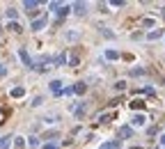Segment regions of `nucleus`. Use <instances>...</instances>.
<instances>
[{"instance_id": "obj_14", "label": "nucleus", "mask_w": 165, "mask_h": 149, "mask_svg": "<svg viewBox=\"0 0 165 149\" xmlns=\"http://www.w3.org/2000/svg\"><path fill=\"white\" fill-rule=\"evenodd\" d=\"M53 62H55V67H64L67 57H64V55H57V57H53Z\"/></svg>"}, {"instance_id": "obj_15", "label": "nucleus", "mask_w": 165, "mask_h": 149, "mask_svg": "<svg viewBox=\"0 0 165 149\" xmlns=\"http://www.w3.org/2000/svg\"><path fill=\"white\" fill-rule=\"evenodd\" d=\"M142 106H145V101H140V99H135V101H133V103H131V108H133V110H140V108H142Z\"/></svg>"}, {"instance_id": "obj_16", "label": "nucleus", "mask_w": 165, "mask_h": 149, "mask_svg": "<svg viewBox=\"0 0 165 149\" xmlns=\"http://www.w3.org/2000/svg\"><path fill=\"white\" fill-rule=\"evenodd\" d=\"M105 57H108V60H117L119 53H117V51H105Z\"/></svg>"}, {"instance_id": "obj_17", "label": "nucleus", "mask_w": 165, "mask_h": 149, "mask_svg": "<svg viewBox=\"0 0 165 149\" xmlns=\"http://www.w3.org/2000/svg\"><path fill=\"white\" fill-rule=\"evenodd\" d=\"M9 30H14V32H21V25H19L16 21H11V23H9Z\"/></svg>"}, {"instance_id": "obj_11", "label": "nucleus", "mask_w": 165, "mask_h": 149, "mask_svg": "<svg viewBox=\"0 0 165 149\" xmlns=\"http://www.w3.org/2000/svg\"><path fill=\"white\" fill-rule=\"evenodd\" d=\"M23 94H25V89H23V87H14V89H11V97H14V99H21Z\"/></svg>"}, {"instance_id": "obj_28", "label": "nucleus", "mask_w": 165, "mask_h": 149, "mask_svg": "<svg viewBox=\"0 0 165 149\" xmlns=\"http://www.w3.org/2000/svg\"><path fill=\"white\" fill-rule=\"evenodd\" d=\"M69 62H71V67H76V64H78V57L71 55V57H69Z\"/></svg>"}, {"instance_id": "obj_1", "label": "nucleus", "mask_w": 165, "mask_h": 149, "mask_svg": "<svg viewBox=\"0 0 165 149\" xmlns=\"http://www.w3.org/2000/svg\"><path fill=\"white\" fill-rule=\"evenodd\" d=\"M19 57L23 60V64H25V67H30V69L34 67V60L30 57V53H28L25 48H19Z\"/></svg>"}, {"instance_id": "obj_32", "label": "nucleus", "mask_w": 165, "mask_h": 149, "mask_svg": "<svg viewBox=\"0 0 165 149\" xmlns=\"http://www.w3.org/2000/svg\"><path fill=\"white\" fill-rule=\"evenodd\" d=\"M0 32H2V30H0Z\"/></svg>"}, {"instance_id": "obj_8", "label": "nucleus", "mask_w": 165, "mask_h": 149, "mask_svg": "<svg viewBox=\"0 0 165 149\" xmlns=\"http://www.w3.org/2000/svg\"><path fill=\"white\" fill-rule=\"evenodd\" d=\"M119 135H122V138H131V135H133V129H131V126H122V129H119Z\"/></svg>"}, {"instance_id": "obj_4", "label": "nucleus", "mask_w": 165, "mask_h": 149, "mask_svg": "<svg viewBox=\"0 0 165 149\" xmlns=\"http://www.w3.org/2000/svg\"><path fill=\"white\" fill-rule=\"evenodd\" d=\"M71 7H74L76 14H85V11H87V5H85V2H74Z\"/></svg>"}, {"instance_id": "obj_7", "label": "nucleus", "mask_w": 165, "mask_h": 149, "mask_svg": "<svg viewBox=\"0 0 165 149\" xmlns=\"http://www.w3.org/2000/svg\"><path fill=\"white\" fill-rule=\"evenodd\" d=\"M145 122H147L145 115H135L133 117V126H145Z\"/></svg>"}, {"instance_id": "obj_23", "label": "nucleus", "mask_w": 165, "mask_h": 149, "mask_svg": "<svg viewBox=\"0 0 165 149\" xmlns=\"http://www.w3.org/2000/svg\"><path fill=\"white\" fill-rule=\"evenodd\" d=\"M110 5H113V7H124V5H126V2H124V0H113V2H110Z\"/></svg>"}, {"instance_id": "obj_22", "label": "nucleus", "mask_w": 165, "mask_h": 149, "mask_svg": "<svg viewBox=\"0 0 165 149\" xmlns=\"http://www.w3.org/2000/svg\"><path fill=\"white\" fill-rule=\"evenodd\" d=\"M28 145L34 149V147H39V140H37V138H30V140H28Z\"/></svg>"}, {"instance_id": "obj_6", "label": "nucleus", "mask_w": 165, "mask_h": 149, "mask_svg": "<svg viewBox=\"0 0 165 149\" xmlns=\"http://www.w3.org/2000/svg\"><path fill=\"white\" fill-rule=\"evenodd\" d=\"M51 89H53V94H62V80H53Z\"/></svg>"}, {"instance_id": "obj_9", "label": "nucleus", "mask_w": 165, "mask_h": 149, "mask_svg": "<svg viewBox=\"0 0 165 149\" xmlns=\"http://www.w3.org/2000/svg\"><path fill=\"white\" fill-rule=\"evenodd\" d=\"M85 89H87L85 83H76V85H74V92L76 94H85Z\"/></svg>"}, {"instance_id": "obj_20", "label": "nucleus", "mask_w": 165, "mask_h": 149, "mask_svg": "<svg viewBox=\"0 0 165 149\" xmlns=\"http://www.w3.org/2000/svg\"><path fill=\"white\" fill-rule=\"evenodd\" d=\"M7 19H11V21H16V9H7Z\"/></svg>"}, {"instance_id": "obj_30", "label": "nucleus", "mask_w": 165, "mask_h": 149, "mask_svg": "<svg viewBox=\"0 0 165 149\" xmlns=\"http://www.w3.org/2000/svg\"><path fill=\"white\" fill-rule=\"evenodd\" d=\"M161 145L165 147V135H161Z\"/></svg>"}, {"instance_id": "obj_18", "label": "nucleus", "mask_w": 165, "mask_h": 149, "mask_svg": "<svg viewBox=\"0 0 165 149\" xmlns=\"http://www.w3.org/2000/svg\"><path fill=\"white\" fill-rule=\"evenodd\" d=\"M23 145H25V142H23L21 138H14V147L16 149H23Z\"/></svg>"}, {"instance_id": "obj_27", "label": "nucleus", "mask_w": 165, "mask_h": 149, "mask_svg": "<svg viewBox=\"0 0 165 149\" xmlns=\"http://www.w3.org/2000/svg\"><path fill=\"white\" fill-rule=\"evenodd\" d=\"M44 149H57V145H55V142H46Z\"/></svg>"}, {"instance_id": "obj_3", "label": "nucleus", "mask_w": 165, "mask_h": 149, "mask_svg": "<svg viewBox=\"0 0 165 149\" xmlns=\"http://www.w3.org/2000/svg\"><path fill=\"white\" fill-rule=\"evenodd\" d=\"M23 7L30 11V14H34V11H37V7H39V2H34V0H32V2H30V0H25V2H23Z\"/></svg>"}, {"instance_id": "obj_19", "label": "nucleus", "mask_w": 165, "mask_h": 149, "mask_svg": "<svg viewBox=\"0 0 165 149\" xmlns=\"http://www.w3.org/2000/svg\"><path fill=\"white\" fill-rule=\"evenodd\" d=\"M60 7H62V2H57V0H53V2H51V9H53V11H57Z\"/></svg>"}, {"instance_id": "obj_10", "label": "nucleus", "mask_w": 165, "mask_h": 149, "mask_svg": "<svg viewBox=\"0 0 165 149\" xmlns=\"http://www.w3.org/2000/svg\"><path fill=\"white\" fill-rule=\"evenodd\" d=\"M163 37V28L161 30H154V32H149V41H156V39H161Z\"/></svg>"}, {"instance_id": "obj_13", "label": "nucleus", "mask_w": 165, "mask_h": 149, "mask_svg": "<svg viewBox=\"0 0 165 149\" xmlns=\"http://www.w3.org/2000/svg\"><path fill=\"white\" fill-rule=\"evenodd\" d=\"M69 9H71V5H62V7L57 9V16H67V14H69Z\"/></svg>"}, {"instance_id": "obj_26", "label": "nucleus", "mask_w": 165, "mask_h": 149, "mask_svg": "<svg viewBox=\"0 0 165 149\" xmlns=\"http://www.w3.org/2000/svg\"><path fill=\"white\" fill-rule=\"evenodd\" d=\"M62 94H67V97H71V94H76V92H74V87H67V89H62Z\"/></svg>"}, {"instance_id": "obj_2", "label": "nucleus", "mask_w": 165, "mask_h": 149, "mask_svg": "<svg viewBox=\"0 0 165 149\" xmlns=\"http://www.w3.org/2000/svg\"><path fill=\"white\" fill-rule=\"evenodd\" d=\"M46 28V16H41V19H34L32 21V30L34 32H39V30H44Z\"/></svg>"}, {"instance_id": "obj_12", "label": "nucleus", "mask_w": 165, "mask_h": 149, "mask_svg": "<svg viewBox=\"0 0 165 149\" xmlns=\"http://www.w3.org/2000/svg\"><path fill=\"white\" fill-rule=\"evenodd\" d=\"M11 142V135H5V138H0V149H7Z\"/></svg>"}, {"instance_id": "obj_21", "label": "nucleus", "mask_w": 165, "mask_h": 149, "mask_svg": "<svg viewBox=\"0 0 165 149\" xmlns=\"http://www.w3.org/2000/svg\"><path fill=\"white\" fill-rule=\"evenodd\" d=\"M140 74H145V69H140V67H135V69H131V76H140Z\"/></svg>"}, {"instance_id": "obj_29", "label": "nucleus", "mask_w": 165, "mask_h": 149, "mask_svg": "<svg viewBox=\"0 0 165 149\" xmlns=\"http://www.w3.org/2000/svg\"><path fill=\"white\" fill-rule=\"evenodd\" d=\"M7 74V67H5V64H0V76H5Z\"/></svg>"}, {"instance_id": "obj_5", "label": "nucleus", "mask_w": 165, "mask_h": 149, "mask_svg": "<svg viewBox=\"0 0 165 149\" xmlns=\"http://www.w3.org/2000/svg\"><path fill=\"white\" fill-rule=\"evenodd\" d=\"M99 149H122V145H119L117 140H113V142H103Z\"/></svg>"}, {"instance_id": "obj_31", "label": "nucleus", "mask_w": 165, "mask_h": 149, "mask_svg": "<svg viewBox=\"0 0 165 149\" xmlns=\"http://www.w3.org/2000/svg\"><path fill=\"white\" fill-rule=\"evenodd\" d=\"M131 149H142V147H131Z\"/></svg>"}, {"instance_id": "obj_24", "label": "nucleus", "mask_w": 165, "mask_h": 149, "mask_svg": "<svg viewBox=\"0 0 165 149\" xmlns=\"http://www.w3.org/2000/svg\"><path fill=\"white\" fill-rule=\"evenodd\" d=\"M142 25H145V28H151V25H154V19H145Z\"/></svg>"}, {"instance_id": "obj_25", "label": "nucleus", "mask_w": 165, "mask_h": 149, "mask_svg": "<svg viewBox=\"0 0 165 149\" xmlns=\"http://www.w3.org/2000/svg\"><path fill=\"white\" fill-rule=\"evenodd\" d=\"M41 101H44L41 97H34V99H32V106H34V108H37V106H41Z\"/></svg>"}]
</instances>
